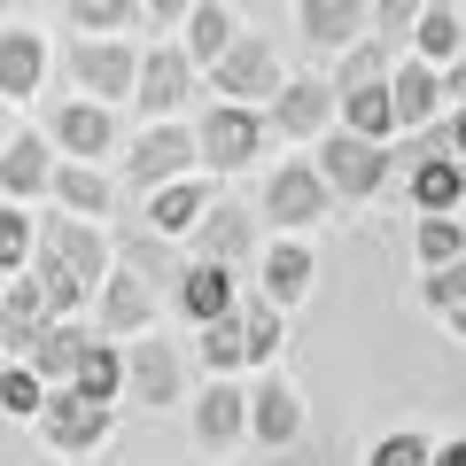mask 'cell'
<instances>
[{
  "label": "cell",
  "instance_id": "cell-44",
  "mask_svg": "<svg viewBox=\"0 0 466 466\" xmlns=\"http://www.w3.org/2000/svg\"><path fill=\"white\" fill-rule=\"evenodd\" d=\"M0 148H8V101H0Z\"/></svg>",
  "mask_w": 466,
  "mask_h": 466
},
{
  "label": "cell",
  "instance_id": "cell-17",
  "mask_svg": "<svg viewBox=\"0 0 466 466\" xmlns=\"http://www.w3.org/2000/svg\"><path fill=\"white\" fill-rule=\"evenodd\" d=\"M311 272H319V265H311V249L280 233V241H272V249L257 257V296H265L272 311H296V303L311 296Z\"/></svg>",
  "mask_w": 466,
  "mask_h": 466
},
{
  "label": "cell",
  "instance_id": "cell-23",
  "mask_svg": "<svg viewBox=\"0 0 466 466\" xmlns=\"http://www.w3.org/2000/svg\"><path fill=\"white\" fill-rule=\"evenodd\" d=\"M86 342H94V334H86L78 319H55V327H39V342L24 350L16 366H32L39 381H47V389H70V373H78V358H86Z\"/></svg>",
  "mask_w": 466,
  "mask_h": 466
},
{
  "label": "cell",
  "instance_id": "cell-39",
  "mask_svg": "<svg viewBox=\"0 0 466 466\" xmlns=\"http://www.w3.org/2000/svg\"><path fill=\"white\" fill-rule=\"evenodd\" d=\"M428 459H435V443H428V435H412V428H404V435H381V443L366 451V466H428Z\"/></svg>",
  "mask_w": 466,
  "mask_h": 466
},
{
  "label": "cell",
  "instance_id": "cell-9",
  "mask_svg": "<svg viewBox=\"0 0 466 466\" xmlns=\"http://www.w3.org/2000/svg\"><path fill=\"white\" fill-rule=\"evenodd\" d=\"M94 327L109 334V342H140V334H156V288L140 280V272H125V265H116L109 280H101Z\"/></svg>",
  "mask_w": 466,
  "mask_h": 466
},
{
  "label": "cell",
  "instance_id": "cell-3",
  "mask_svg": "<svg viewBox=\"0 0 466 466\" xmlns=\"http://www.w3.org/2000/svg\"><path fill=\"white\" fill-rule=\"evenodd\" d=\"M311 164H319V179H327V195H334V202H366V195H381V187H389L397 156L373 148V140H358V133H327Z\"/></svg>",
  "mask_w": 466,
  "mask_h": 466
},
{
  "label": "cell",
  "instance_id": "cell-38",
  "mask_svg": "<svg viewBox=\"0 0 466 466\" xmlns=\"http://www.w3.org/2000/svg\"><path fill=\"white\" fill-rule=\"evenodd\" d=\"M0 412L39 420V412H47V381H39L32 366H8V373H0Z\"/></svg>",
  "mask_w": 466,
  "mask_h": 466
},
{
  "label": "cell",
  "instance_id": "cell-14",
  "mask_svg": "<svg viewBox=\"0 0 466 466\" xmlns=\"http://www.w3.org/2000/svg\"><path fill=\"white\" fill-rule=\"evenodd\" d=\"M249 435L265 451H280V443H296V435H303V397H296V381H288L280 366L257 373V389H249Z\"/></svg>",
  "mask_w": 466,
  "mask_h": 466
},
{
  "label": "cell",
  "instance_id": "cell-6",
  "mask_svg": "<svg viewBox=\"0 0 466 466\" xmlns=\"http://www.w3.org/2000/svg\"><path fill=\"white\" fill-rule=\"evenodd\" d=\"M70 78H78L86 101L116 109V101H133V86H140V55L125 47V39H70Z\"/></svg>",
  "mask_w": 466,
  "mask_h": 466
},
{
  "label": "cell",
  "instance_id": "cell-40",
  "mask_svg": "<svg viewBox=\"0 0 466 466\" xmlns=\"http://www.w3.org/2000/svg\"><path fill=\"white\" fill-rule=\"evenodd\" d=\"M420 296H428V311H459V303H466V257H459V265H443V272H428V280H420Z\"/></svg>",
  "mask_w": 466,
  "mask_h": 466
},
{
  "label": "cell",
  "instance_id": "cell-13",
  "mask_svg": "<svg viewBox=\"0 0 466 466\" xmlns=\"http://www.w3.org/2000/svg\"><path fill=\"white\" fill-rule=\"evenodd\" d=\"M125 397L133 404H179V342H164V334L125 342Z\"/></svg>",
  "mask_w": 466,
  "mask_h": 466
},
{
  "label": "cell",
  "instance_id": "cell-35",
  "mask_svg": "<svg viewBox=\"0 0 466 466\" xmlns=\"http://www.w3.org/2000/svg\"><path fill=\"white\" fill-rule=\"evenodd\" d=\"M412 249H420V265H428V272H443V265H459V257H466V226H459V218H420Z\"/></svg>",
  "mask_w": 466,
  "mask_h": 466
},
{
  "label": "cell",
  "instance_id": "cell-43",
  "mask_svg": "<svg viewBox=\"0 0 466 466\" xmlns=\"http://www.w3.org/2000/svg\"><path fill=\"white\" fill-rule=\"evenodd\" d=\"M428 466H466V435H451V443H435Z\"/></svg>",
  "mask_w": 466,
  "mask_h": 466
},
{
  "label": "cell",
  "instance_id": "cell-28",
  "mask_svg": "<svg viewBox=\"0 0 466 466\" xmlns=\"http://www.w3.org/2000/svg\"><path fill=\"white\" fill-rule=\"evenodd\" d=\"M233 39H241V32H233V8H218V0H195V8H187V39H179V47H187L195 70H218Z\"/></svg>",
  "mask_w": 466,
  "mask_h": 466
},
{
  "label": "cell",
  "instance_id": "cell-4",
  "mask_svg": "<svg viewBox=\"0 0 466 466\" xmlns=\"http://www.w3.org/2000/svg\"><path fill=\"white\" fill-rule=\"evenodd\" d=\"M327 210H334V195H327V179H319L311 156H288V164L265 179V218L288 233V241H303V226H319Z\"/></svg>",
  "mask_w": 466,
  "mask_h": 466
},
{
  "label": "cell",
  "instance_id": "cell-36",
  "mask_svg": "<svg viewBox=\"0 0 466 466\" xmlns=\"http://www.w3.org/2000/svg\"><path fill=\"white\" fill-rule=\"evenodd\" d=\"M32 249H39V226H32V210H0V272H32Z\"/></svg>",
  "mask_w": 466,
  "mask_h": 466
},
{
  "label": "cell",
  "instance_id": "cell-25",
  "mask_svg": "<svg viewBox=\"0 0 466 466\" xmlns=\"http://www.w3.org/2000/svg\"><path fill=\"white\" fill-rule=\"evenodd\" d=\"M459 55H466V16H459V8H443V0H428V8H420V24H412V63L451 70Z\"/></svg>",
  "mask_w": 466,
  "mask_h": 466
},
{
  "label": "cell",
  "instance_id": "cell-34",
  "mask_svg": "<svg viewBox=\"0 0 466 466\" xmlns=\"http://www.w3.org/2000/svg\"><path fill=\"white\" fill-rule=\"evenodd\" d=\"M195 358L210 366V381H233V373L249 366V350H241V327H233V319H218V327H202V334H195Z\"/></svg>",
  "mask_w": 466,
  "mask_h": 466
},
{
  "label": "cell",
  "instance_id": "cell-33",
  "mask_svg": "<svg viewBox=\"0 0 466 466\" xmlns=\"http://www.w3.org/2000/svg\"><path fill=\"white\" fill-rule=\"evenodd\" d=\"M327 86H334V101H342V94H366V86H389V47H381L373 32H366L358 47L342 55V70H334Z\"/></svg>",
  "mask_w": 466,
  "mask_h": 466
},
{
  "label": "cell",
  "instance_id": "cell-37",
  "mask_svg": "<svg viewBox=\"0 0 466 466\" xmlns=\"http://www.w3.org/2000/svg\"><path fill=\"white\" fill-rule=\"evenodd\" d=\"M125 272H140V280H171V288H179V272H171V241H156V233L148 226H140V233H125Z\"/></svg>",
  "mask_w": 466,
  "mask_h": 466
},
{
  "label": "cell",
  "instance_id": "cell-20",
  "mask_svg": "<svg viewBox=\"0 0 466 466\" xmlns=\"http://www.w3.org/2000/svg\"><path fill=\"white\" fill-rule=\"evenodd\" d=\"M241 435H249V389L241 381H210L195 397V443L226 451V443H241Z\"/></svg>",
  "mask_w": 466,
  "mask_h": 466
},
{
  "label": "cell",
  "instance_id": "cell-22",
  "mask_svg": "<svg viewBox=\"0 0 466 466\" xmlns=\"http://www.w3.org/2000/svg\"><path fill=\"white\" fill-rule=\"evenodd\" d=\"M296 24H303V39H311L319 55H350L358 39H366L373 8H358V0H303Z\"/></svg>",
  "mask_w": 466,
  "mask_h": 466
},
{
  "label": "cell",
  "instance_id": "cell-10",
  "mask_svg": "<svg viewBox=\"0 0 466 466\" xmlns=\"http://www.w3.org/2000/svg\"><path fill=\"white\" fill-rule=\"evenodd\" d=\"M187 94H195V63H187V47H148L140 55V86H133V101L156 116V125H171V116L187 109Z\"/></svg>",
  "mask_w": 466,
  "mask_h": 466
},
{
  "label": "cell",
  "instance_id": "cell-31",
  "mask_svg": "<svg viewBox=\"0 0 466 466\" xmlns=\"http://www.w3.org/2000/svg\"><path fill=\"white\" fill-rule=\"evenodd\" d=\"M280 319H288V311H272L265 296H241V311H233L241 350H249V366H257V373H272V358H280Z\"/></svg>",
  "mask_w": 466,
  "mask_h": 466
},
{
  "label": "cell",
  "instance_id": "cell-15",
  "mask_svg": "<svg viewBox=\"0 0 466 466\" xmlns=\"http://www.w3.org/2000/svg\"><path fill=\"white\" fill-rule=\"evenodd\" d=\"M210 210H218V187L195 171V179H179V187H164V195H148V233H156V241H195V226H202Z\"/></svg>",
  "mask_w": 466,
  "mask_h": 466
},
{
  "label": "cell",
  "instance_id": "cell-21",
  "mask_svg": "<svg viewBox=\"0 0 466 466\" xmlns=\"http://www.w3.org/2000/svg\"><path fill=\"white\" fill-rule=\"evenodd\" d=\"M47 187H55V140L47 133H16V140H8V156H0V195L24 210V202L47 195Z\"/></svg>",
  "mask_w": 466,
  "mask_h": 466
},
{
  "label": "cell",
  "instance_id": "cell-16",
  "mask_svg": "<svg viewBox=\"0 0 466 466\" xmlns=\"http://www.w3.org/2000/svg\"><path fill=\"white\" fill-rule=\"evenodd\" d=\"M389 101H397V133H435V116H443V70L404 55L389 70Z\"/></svg>",
  "mask_w": 466,
  "mask_h": 466
},
{
  "label": "cell",
  "instance_id": "cell-12",
  "mask_svg": "<svg viewBox=\"0 0 466 466\" xmlns=\"http://www.w3.org/2000/svg\"><path fill=\"white\" fill-rule=\"evenodd\" d=\"M334 109H342V101H334V86H327V78H288V86H280V101L265 109V125H272L280 140H327Z\"/></svg>",
  "mask_w": 466,
  "mask_h": 466
},
{
  "label": "cell",
  "instance_id": "cell-32",
  "mask_svg": "<svg viewBox=\"0 0 466 466\" xmlns=\"http://www.w3.org/2000/svg\"><path fill=\"white\" fill-rule=\"evenodd\" d=\"M342 133H358V140H373V148H389V133H397V101H389V86L342 94Z\"/></svg>",
  "mask_w": 466,
  "mask_h": 466
},
{
  "label": "cell",
  "instance_id": "cell-8",
  "mask_svg": "<svg viewBox=\"0 0 466 466\" xmlns=\"http://www.w3.org/2000/svg\"><path fill=\"white\" fill-rule=\"evenodd\" d=\"M47 140H55V156H70V164H101V156L116 148V116L101 109V101H55L47 109Z\"/></svg>",
  "mask_w": 466,
  "mask_h": 466
},
{
  "label": "cell",
  "instance_id": "cell-30",
  "mask_svg": "<svg viewBox=\"0 0 466 466\" xmlns=\"http://www.w3.org/2000/svg\"><path fill=\"white\" fill-rule=\"evenodd\" d=\"M70 389H78L86 404H109V412H116V397H125V350H116V342H86Z\"/></svg>",
  "mask_w": 466,
  "mask_h": 466
},
{
  "label": "cell",
  "instance_id": "cell-19",
  "mask_svg": "<svg viewBox=\"0 0 466 466\" xmlns=\"http://www.w3.org/2000/svg\"><path fill=\"white\" fill-rule=\"evenodd\" d=\"M171 296H179V311L195 319V334H202V327H218V319H233V311H241V280H233L226 265H187Z\"/></svg>",
  "mask_w": 466,
  "mask_h": 466
},
{
  "label": "cell",
  "instance_id": "cell-27",
  "mask_svg": "<svg viewBox=\"0 0 466 466\" xmlns=\"http://www.w3.org/2000/svg\"><path fill=\"white\" fill-rule=\"evenodd\" d=\"M39 327H55V311H47V296L32 288V272H24V280H8V296H0V342L24 358V350L39 342Z\"/></svg>",
  "mask_w": 466,
  "mask_h": 466
},
{
  "label": "cell",
  "instance_id": "cell-7",
  "mask_svg": "<svg viewBox=\"0 0 466 466\" xmlns=\"http://www.w3.org/2000/svg\"><path fill=\"white\" fill-rule=\"evenodd\" d=\"M195 164H202V148H195V133H187V125H148V133L133 140V156H125L133 187H148V195L195 179Z\"/></svg>",
  "mask_w": 466,
  "mask_h": 466
},
{
  "label": "cell",
  "instance_id": "cell-41",
  "mask_svg": "<svg viewBox=\"0 0 466 466\" xmlns=\"http://www.w3.org/2000/svg\"><path fill=\"white\" fill-rule=\"evenodd\" d=\"M133 16H140L133 0H78V8H70V24H78L86 39H94V32H109V24H133Z\"/></svg>",
  "mask_w": 466,
  "mask_h": 466
},
{
  "label": "cell",
  "instance_id": "cell-26",
  "mask_svg": "<svg viewBox=\"0 0 466 466\" xmlns=\"http://www.w3.org/2000/svg\"><path fill=\"white\" fill-rule=\"evenodd\" d=\"M412 202H420V218H451L466 202V164L451 148L443 156H420V164H412Z\"/></svg>",
  "mask_w": 466,
  "mask_h": 466
},
{
  "label": "cell",
  "instance_id": "cell-1",
  "mask_svg": "<svg viewBox=\"0 0 466 466\" xmlns=\"http://www.w3.org/2000/svg\"><path fill=\"white\" fill-rule=\"evenodd\" d=\"M280 86H288L280 47H272V39H257V32H241V39L226 47V63L210 70V94L233 101V109H272V101H280Z\"/></svg>",
  "mask_w": 466,
  "mask_h": 466
},
{
  "label": "cell",
  "instance_id": "cell-45",
  "mask_svg": "<svg viewBox=\"0 0 466 466\" xmlns=\"http://www.w3.org/2000/svg\"><path fill=\"white\" fill-rule=\"evenodd\" d=\"M451 327H459V334H466V303H459V311H451Z\"/></svg>",
  "mask_w": 466,
  "mask_h": 466
},
{
  "label": "cell",
  "instance_id": "cell-29",
  "mask_svg": "<svg viewBox=\"0 0 466 466\" xmlns=\"http://www.w3.org/2000/svg\"><path fill=\"white\" fill-rule=\"evenodd\" d=\"M241 249H249V210H233V202H218L210 218L195 226V265H241Z\"/></svg>",
  "mask_w": 466,
  "mask_h": 466
},
{
  "label": "cell",
  "instance_id": "cell-24",
  "mask_svg": "<svg viewBox=\"0 0 466 466\" xmlns=\"http://www.w3.org/2000/svg\"><path fill=\"white\" fill-rule=\"evenodd\" d=\"M39 78H47V39L39 32H0V101H32Z\"/></svg>",
  "mask_w": 466,
  "mask_h": 466
},
{
  "label": "cell",
  "instance_id": "cell-5",
  "mask_svg": "<svg viewBox=\"0 0 466 466\" xmlns=\"http://www.w3.org/2000/svg\"><path fill=\"white\" fill-rule=\"evenodd\" d=\"M265 140H272L265 109H233V101H210V109H202V125H195V148H202V164H210V171L257 164V148H265Z\"/></svg>",
  "mask_w": 466,
  "mask_h": 466
},
{
  "label": "cell",
  "instance_id": "cell-2",
  "mask_svg": "<svg viewBox=\"0 0 466 466\" xmlns=\"http://www.w3.org/2000/svg\"><path fill=\"white\" fill-rule=\"evenodd\" d=\"M32 265H55L63 280H78L86 296H94V288L116 272V265H109V233H101V226H78V218H39Z\"/></svg>",
  "mask_w": 466,
  "mask_h": 466
},
{
  "label": "cell",
  "instance_id": "cell-11",
  "mask_svg": "<svg viewBox=\"0 0 466 466\" xmlns=\"http://www.w3.org/2000/svg\"><path fill=\"white\" fill-rule=\"evenodd\" d=\"M116 428L109 404H86L78 389H47V412H39V435H47L55 451H101Z\"/></svg>",
  "mask_w": 466,
  "mask_h": 466
},
{
  "label": "cell",
  "instance_id": "cell-42",
  "mask_svg": "<svg viewBox=\"0 0 466 466\" xmlns=\"http://www.w3.org/2000/svg\"><path fill=\"white\" fill-rule=\"evenodd\" d=\"M443 101H459V109H466V55L443 70Z\"/></svg>",
  "mask_w": 466,
  "mask_h": 466
},
{
  "label": "cell",
  "instance_id": "cell-18",
  "mask_svg": "<svg viewBox=\"0 0 466 466\" xmlns=\"http://www.w3.org/2000/svg\"><path fill=\"white\" fill-rule=\"evenodd\" d=\"M55 210L63 218H78V226H101V218L116 210V179L101 164H55Z\"/></svg>",
  "mask_w": 466,
  "mask_h": 466
}]
</instances>
